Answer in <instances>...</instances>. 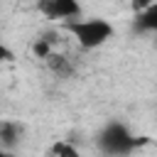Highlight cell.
<instances>
[{"label":"cell","instance_id":"ba28073f","mask_svg":"<svg viewBox=\"0 0 157 157\" xmlns=\"http://www.w3.org/2000/svg\"><path fill=\"white\" fill-rule=\"evenodd\" d=\"M49 52H52V47H49V39H37V42L32 44V54H34L37 59H44Z\"/></svg>","mask_w":157,"mask_h":157},{"label":"cell","instance_id":"6da1fadb","mask_svg":"<svg viewBox=\"0 0 157 157\" xmlns=\"http://www.w3.org/2000/svg\"><path fill=\"white\" fill-rule=\"evenodd\" d=\"M64 29H69L83 49H98L113 37V25L108 20H101V17L69 20V22H64Z\"/></svg>","mask_w":157,"mask_h":157},{"label":"cell","instance_id":"7a4b0ae2","mask_svg":"<svg viewBox=\"0 0 157 157\" xmlns=\"http://www.w3.org/2000/svg\"><path fill=\"white\" fill-rule=\"evenodd\" d=\"M147 140L145 137H135L123 123H118V120H113V123H108L103 130H101V135H98V145H101V150L105 152V155H110V157H125V155H130L135 147H140V145H145Z\"/></svg>","mask_w":157,"mask_h":157},{"label":"cell","instance_id":"277c9868","mask_svg":"<svg viewBox=\"0 0 157 157\" xmlns=\"http://www.w3.org/2000/svg\"><path fill=\"white\" fill-rule=\"evenodd\" d=\"M44 64H47V69H49L54 76H59V78H66V76L74 74L71 59H66V56L59 54V52H49V54L44 56Z\"/></svg>","mask_w":157,"mask_h":157},{"label":"cell","instance_id":"3957f363","mask_svg":"<svg viewBox=\"0 0 157 157\" xmlns=\"http://www.w3.org/2000/svg\"><path fill=\"white\" fill-rule=\"evenodd\" d=\"M37 7L49 20H74L81 15L78 0H37Z\"/></svg>","mask_w":157,"mask_h":157},{"label":"cell","instance_id":"9c48e42d","mask_svg":"<svg viewBox=\"0 0 157 157\" xmlns=\"http://www.w3.org/2000/svg\"><path fill=\"white\" fill-rule=\"evenodd\" d=\"M152 5H157V0H132V12L137 15V12H142V10L152 7Z\"/></svg>","mask_w":157,"mask_h":157},{"label":"cell","instance_id":"52a82bcc","mask_svg":"<svg viewBox=\"0 0 157 157\" xmlns=\"http://www.w3.org/2000/svg\"><path fill=\"white\" fill-rule=\"evenodd\" d=\"M44 157H81V155H78V150H76L71 142L59 140V142H52V145L47 147Z\"/></svg>","mask_w":157,"mask_h":157},{"label":"cell","instance_id":"5b68a950","mask_svg":"<svg viewBox=\"0 0 157 157\" xmlns=\"http://www.w3.org/2000/svg\"><path fill=\"white\" fill-rule=\"evenodd\" d=\"M20 140H22V125H17L12 120H0V147L7 152Z\"/></svg>","mask_w":157,"mask_h":157},{"label":"cell","instance_id":"8fae6325","mask_svg":"<svg viewBox=\"0 0 157 157\" xmlns=\"http://www.w3.org/2000/svg\"><path fill=\"white\" fill-rule=\"evenodd\" d=\"M0 157H12V155H10V152H5V150L0 147Z\"/></svg>","mask_w":157,"mask_h":157},{"label":"cell","instance_id":"30bf717a","mask_svg":"<svg viewBox=\"0 0 157 157\" xmlns=\"http://www.w3.org/2000/svg\"><path fill=\"white\" fill-rule=\"evenodd\" d=\"M10 59H12V52L0 42V64H2V61H10Z\"/></svg>","mask_w":157,"mask_h":157},{"label":"cell","instance_id":"8992f818","mask_svg":"<svg viewBox=\"0 0 157 157\" xmlns=\"http://www.w3.org/2000/svg\"><path fill=\"white\" fill-rule=\"evenodd\" d=\"M135 29L137 32H155L157 29V5L135 15Z\"/></svg>","mask_w":157,"mask_h":157}]
</instances>
